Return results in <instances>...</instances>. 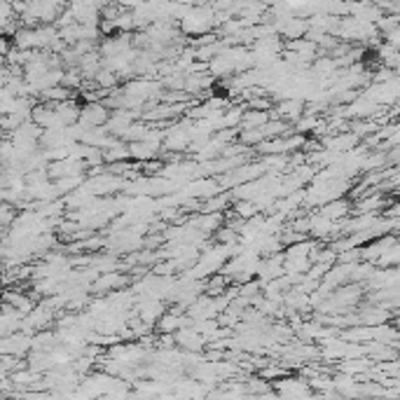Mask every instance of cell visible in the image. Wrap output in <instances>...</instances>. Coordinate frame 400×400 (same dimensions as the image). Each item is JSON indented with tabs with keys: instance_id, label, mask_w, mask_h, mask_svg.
<instances>
[{
	"instance_id": "cell-1",
	"label": "cell",
	"mask_w": 400,
	"mask_h": 400,
	"mask_svg": "<svg viewBox=\"0 0 400 400\" xmlns=\"http://www.w3.org/2000/svg\"><path fill=\"white\" fill-rule=\"evenodd\" d=\"M213 10L215 8H190L187 14L180 19L183 31H185L187 36H204V33L211 31L215 24Z\"/></svg>"
},
{
	"instance_id": "cell-2",
	"label": "cell",
	"mask_w": 400,
	"mask_h": 400,
	"mask_svg": "<svg viewBox=\"0 0 400 400\" xmlns=\"http://www.w3.org/2000/svg\"><path fill=\"white\" fill-rule=\"evenodd\" d=\"M106 119H108V110H106L104 106H99V104H89L82 113H80V122H82L87 129L101 127Z\"/></svg>"
},
{
	"instance_id": "cell-3",
	"label": "cell",
	"mask_w": 400,
	"mask_h": 400,
	"mask_svg": "<svg viewBox=\"0 0 400 400\" xmlns=\"http://www.w3.org/2000/svg\"><path fill=\"white\" fill-rule=\"evenodd\" d=\"M91 3H94L99 10H104V8H108V5H113V0H91Z\"/></svg>"
}]
</instances>
